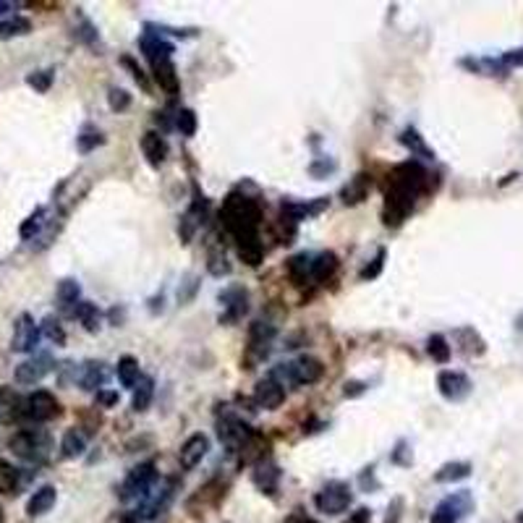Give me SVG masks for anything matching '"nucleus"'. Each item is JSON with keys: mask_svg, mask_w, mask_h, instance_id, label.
Returning <instances> with one entry per match:
<instances>
[{"mask_svg": "<svg viewBox=\"0 0 523 523\" xmlns=\"http://www.w3.org/2000/svg\"><path fill=\"white\" fill-rule=\"evenodd\" d=\"M220 301L226 306V312L220 314V322L223 324H231V322H238L243 314L249 312V293L246 288H228L220 293Z\"/></svg>", "mask_w": 523, "mask_h": 523, "instance_id": "f8f14e48", "label": "nucleus"}, {"mask_svg": "<svg viewBox=\"0 0 523 523\" xmlns=\"http://www.w3.org/2000/svg\"><path fill=\"white\" fill-rule=\"evenodd\" d=\"M79 296H81V288L76 280H63L60 285H58V301H60V306H65V309H71L68 314H73V309H76V304H79Z\"/></svg>", "mask_w": 523, "mask_h": 523, "instance_id": "e433bc0d", "label": "nucleus"}, {"mask_svg": "<svg viewBox=\"0 0 523 523\" xmlns=\"http://www.w3.org/2000/svg\"><path fill=\"white\" fill-rule=\"evenodd\" d=\"M152 395H154L152 377H139L137 387H134V411H137V413H144V411L149 408V403H152Z\"/></svg>", "mask_w": 523, "mask_h": 523, "instance_id": "72a5a7b5", "label": "nucleus"}, {"mask_svg": "<svg viewBox=\"0 0 523 523\" xmlns=\"http://www.w3.org/2000/svg\"><path fill=\"white\" fill-rule=\"evenodd\" d=\"M207 270L209 275L215 278H223V275H231V265H228V257L223 249H212L207 254Z\"/></svg>", "mask_w": 523, "mask_h": 523, "instance_id": "58836bf2", "label": "nucleus"}, {"mask_svg": "<svg viewBox=\"0 0 523 523\" xmlns=\"http://www.w3.org/2000/svg\"><path fill=\"white\" fill-rule=\"evenodd\" d=\"M32 24H29V19L24 16H14L9 21H3L0 24V37H19V34H29Z\"/></svg>", "mask_w": 523, "mask_h": 523, "instance_id": "37998d69", "label": "nucleus"}, {"mask_svg": "<svg viewBox=\"0 0 523 523\" xmlns=\"http://www.w3.org/2000/svg\"><path fill=\"white\" fill-rule=\"evenodd\" d=\"M40 343V327L34 322L32 314H21L14 324V338H11V348L16 354H26V351H34V346Z\"/></svg>", "mask_w": 523, "mask_h": 523, "instance_id": "9b49d317", "label": "nucleus"}, {"mask_svg": "<svg viewBox=\"0 0 523 523\" xmlns=\"http://www.w3.org/2000/svg\"><path fill=\"white\" fill-rule=\"evenodd\" d=\"M278 482H280V468L275 466L270 458L259 460L257 466H254V484H257L265 495H275Z\"/></svg>", "mask_w": 523, "mask_h": 523, "instance_id": "aec40b11", "label": "nucleus"}, {"mask_svg": "<svg viewBox=\"0 0 523 523\" xmlns=\"http://www.w3.org/2000/svg\"><path fill=\"white\" fill-rule=\"evenodd\" d=\"M157 482V474H154V463H142V466L131 468L126 482L121 487V500H137L144 497L147 492L152 490V484Z\"/></svg>", "mask_w": 523, "mask_h": 523, "instance_id": "0eeeda50", "label": "nucleus"}, {"mask_svg": "<svg viewBox=\"0 0 523 523\" xmlns=\"http://www.w3.org/2000/svg\"><path fill=\"white\" fill-rule=\"evenodd\" d=\"M273 338H275V327L270 322H262V319H257V322L251 324L249 343H251V351H257V356H267Z\"/></svg>", "mask_w": 523, "mask_h": 523, "instance_id": "b1692460", "label": "nucleus"}, {"mask_svg": "<svg viewBox=\"0 0 523 523\" xmlns=\"http://www.w3.org/2000/svg\"><path fill=\"white\" fill-rule=\"evenodd\" d=\"M251 432H254V429H251L246 421H241L238 416H233V413H226V416L218 421L220 443L226 445L231 453H238V448H241V445L249 440Z\"/></svg>", "mask_w": 523, "mask_h": 523, "instance_id": "6e6552de", "label": "nucleus"}, {"mask_svg": "<svg viewBox=\"0 0 523 523\" xmlns=\"http://www.w3.org/2000/svg\"><path fill=\"white\" fill-rule=\"evenodd\" d=\"M437 390H440V395H443L445 401L460 403L471 395L474 385H471V379H468L463 371L445 369V371H440V377H437Z\"/></svg>", "mask_w": 523, "mask_h": 523, "instance_id": "1a4fd4ad", "label": "nucleus"}, {"mask_svg": "<svg viewBox=\"0 0 523 523\" xmlns=\"http://www.w3.org/2000/svg\"><path fill=\"white\" fill-rule=\"evenodd\" d=\"M401 144L406 147V149H411V154H416V157L435 160V149H432V147H427L424 137H421L416 129H406V131H403V134H401Z\"/></svg>", "mask_w": 523, "mask_h": 523, "instance_id": "cd10ccee", "label": "nucleus"}, {"mask_svg": "<svg viewBox=\"0 0 523 523\" xmlns=\"http://www.w3.org/2000/svg\"><path fill=\"white\" fill-rule=\"evenodd\" d=\"M24 416L29 421H53L60 416V403L48 390H34L29 398H24Z\"/></svg>", "mask_w": 523, "mask_h": 523, "instance_id": "423d86ee", "label": "nucleus"}, {"mask_svg": "<svg viewBox=\"0 0 523 523\" xmlns=\"http://www.w3.org/2000/svg\"><path fill=\"white\" fill-rule=\"evenodd\" d=\"M314 505H317V510H319V513L340 515L343 510H348V505H351V487H348L346 482L324 484L322 490L317 492Z\"/></svg>", "mask_w": 523, "mask_h": 523, "instance_id": "39448f33", "label": "nucleus"}, {"mask_svg": "<svg viewBox=\"0 0 523 523\" xmlns=\"http://www.w3.org/2000/svg\"><path fill=\"white\" fill-rule=\"evenodd\" d=\"M238 241V257L246 262L249 267H257L265 257V246L257 236H246V238H236Z\"/></svg>", "mask_w": 523, "mask_h": 523, "instance_id": "c85d7f7f", "label": "nucleus"}, {"mask_svg": "<svg viewBox=\"0 0 523 523\" xmlns=\"http://www.w3.org/2000/svg\"><path fill=\"white\" fill-rule=\"evenodd\" d=\"M19 484V471L9 460H0V495H11Z\"/></svg>", "mask_w": 523, "mask_h": 523, "instance_id": "ea45409f", "label": "nucleus"}, {"mask_svg": "<svg viewBox=\"0 0 523 523\" xmlns=\"http://www.w3.org/2000/svg\"><path fill=\"white\" fill-rule=\"evenodd\" d=\"M6 11H11V3H0V14H6Z\"/></svg>", "mask_w": 523, "mask_h": 523, "instance_id": "bf43d9fd", "label": "nucleus"}, {"mask_svg": "<svg viewBox=\"0 0 523 523\" xmlns=\"http://www.w3.org/2000/svg\"><path fill=\"white\" fill-rule=\"evenodd\" d=\"M0 523H6V515H3V510H0Z\"/></svg>", "mask_w": 523, "mask_h": 523, "instance_id": "052dcab7", "label": "nucleus"}, {"mask_svg": "<svg viewBox=\"0 0 523 523\" xmlns=\"http://www.w3.org/2000/svg\"><path fill=\"white\" fill-rule=\"evenodd\" d=\"M24 416V401L11 387H0V424H11Z\"/></svg>", "mask_w": 523, "mask_h": 523, "instance_id": "4be33fe9", "label": "nucleus"}, {"mask_svg": "<svg viewBox=\"0 0 523 523\" xmlns=\"http://www.w3.org/2000/svg\"><path fill=\"white\" fill-rule=\"evenodd\" d=\"M418 194L408 191V189H403V186H393L387 189L385 194V209H382V220H385L387 228H398L403 220L411 215V209L416 204Z\"/></svg>", "mask_w": 523, "mask_h": 523, "instance_id": "7ed1b4c3", "label": "nucleus"}, {"mask_svg": "<svg viewBox=\"0 0 523 523\" xmlns=\"http://www.w3.org/2000/svg\"><path fill=\"white\" fill-rule=\"evenodd\" d=\"M71 317H76V319L84 324V330L87 332H97L102 327V314H100V309H97L95 304H89V301H79Z\"/></svg>", "mask_w": 523, "mask_h": 523, "instance_id": "a878e982", "label": "nucleus"}, {"mask_svg": "<svg viewBox=\"0 0 523 523\" xmlns=\"http://www.w3.org/2000/svg\"><path fill=\"white\" fill-rule=\"evenodd\" d=\"M401 507H403V500H401V497H395V500H393V505L387 507V518H385V523H398V521H401Z\"/></svg>", "mask_w": 523, "mask_h": 523, "instance_id": "8fccbe9b", "label": "nucleus"}, {"mask_svg": "<svg viewBox=\"0 0 523 523\" xmlns=\"http://www.w3.org/2000/svg\"><path fill=\"white\" fill-rule=\"evenodd\" d=\"M176 126L184 137H194V134H196V126H199L196 113H194L191 107H181V110L176 113Z\"/></svg>", "mask_w": 523, "mask_h": 523, "instance_id": "a19ab883", "label": "nucleus"}, {"mask_svg": "<svg viewBox=\"0 0 523 523\" xmlns=\"http://www.w3.org/2000/svg\"><path fill=\"white\" fill-rule=\"evenodd\" d=\"M26 84L37 92H48L50 84H53V71H34L26 76Z\"/></svg>", "mask_w": 523, "mask_h": 523, "instance_id": "a18cd8bd", "label": "nucleus"}, {"mask_svg": "<svg viewBox=\"0 0 523 523\" xmlns=\"http://www.w3.org/2000/svg\"><path fill=\"white\" fill-rule=\"evenodd\" d=\"M312 262H314V254H296V257H290L288 262V275L290 280L296 282V285H304L309 278H312Z\"/></svg>", "mask_w": 523, "mask_h": 523, "instance_id": "2f4dec72", "label": "nucleus"}, {"mask_svg": "<svg viewBox=\"0 0 523 523\" xmlns=\"http://www.w3.org/2000/svg\"><path fill=\"white\" fill-rule=\"evenodd\" d=\"M50 369H53V359L50 356H34V359H26L16 366V382L19 385H37L42 379L48 377Z\"/></svg>", "mask_w": 523, "mask_h": 523, "instance_id": "4468645a", "label": "nucleus"}, {"mask_svg": "<svg viewBox=\"0 0 523 523\" xmlns=\"http://www.w3.org/2000/svg\"><path fill=\"white\" fill-rule=\"evenodd\" d=\"M9 448L19 458L29 460V463H42V460H48L53 443H50L48 432H42V429H21L9 440Z\"/></svg>", "mask_w": 523, "mask_h": 523, "instance_id": "f03ea898", "label": "nucleus"}, {"mask_svg": "<svg viewBox=\"0 0 523 523\" xmlns=\"http://www.w3.org/2000/svg\"><path fill=\"white\" fill-rule=\"evenodd\" d=\"M142 152H144L147 162L152 168H160L162 162L168 160V142L157 131H147L144 137H142Z\"/></svg>", "mask_w": 523, "mask_h": 523, "instance_id": "f3484780", "label": "nucleus"}, {"mask_svg": "<svg viewBox=\"0 0 523 523\" xmlns=\"http://www.w3.org/2000/svg\"><path fill=\"white\" fill-rule=\"evenodd\" d=\"M382 265H385V249H379V251H377V257L371 259V265L364 267L359 278H361V280H374V278H377V275L382 273Z\"/></svg>", "mask_w": 523, "mask_h": 523, "instance_id": "49530a36", "label": "nucleus"}, {"mask_svg": "<svg viewBox=\"0 0 523 523\" xmlns=\"http://www.w3.org/2000/svg\"><path fill=\"white\" fill-rule=\"evenodd\" d=\"M474 510V497L468 490H460L450 497H445L440 505L435 507V513L429 518V523H458L460 518H466Z\"/></svg>", "mask_w": 523, "mask_h": 523, "instance_id": "20e7f679", "label": "nucleus"}, {"mask_svg": "<svg viewBox=\"0 0 523 523\" xmlns=\"http://www.w3.org/2000/svg\"><path fill=\"white\" fill-rule=\"evenodd\" d=\"M56 500H58L56 487L45 484V487H40V490H37L32 497H29V502H26V513H29V515H45L50 507L56 505Z\"/></svg>", "mask_w": 523, "mask_h": 523, "instance_id": "393cba45", "label": "nucleus"}, {"mask_svg": "<svg viewBox=\"0 0 523 523\" xmlns=\"http://www.w3.org/2000/svg\"><path fill=\"white\" fill-rule=\"evenodd\" d=\"M369 518H371V513H369V510H366V507H361V510H356V515H354V518H351V521H348V523H366V521H369Z\"/></svg>", "mask_w": 523, "mask_h": 523, "instance_id": "4d7b16f0", "label": "nucleus"}, {"mask_svg": "<svg viewBox=\"0 0 523 523\" xmlns=\"http://www.w3.org/2000/svg\"><path fill=\"white\" fill-rule=\"evenodd\" d=\"M115 374H118V382H121L123 387H137L139 382V361L134 359V356H123L121 361H118V366H115Z\"/></svg>", "mask_w": 523, "mask_h": 523, "instance_id": "473e14b6", "label": "nucleus"}, {"mask_svg": "<svg viewBox=\"0 0 523 523\" xmlns=\"http://www.w3.org/2000/svg\"><path fill=\"white\" fill-rule=\"evenodd\" d=\"M369 189H371V178L366 176V173H356V176L340 189V199H343V204H348V207L361 204V201L366 199Z\"/></svg>", "mask_w": 523, "mask_h": 523, "instance_id": "a211bd4d", "label": "nucleus"}, {"mask_svg": "<svg viewBox=\"0 0 523 523\" xmlns=\"http://www.w3.org/2000/svg\"><path fill=\"white\" fill-rule=\"evenodd\" d=\"M427 354L432 356V361L437 364H448L450 361V346H448V340H445V335H429L427 340Z\"/></svg>", "mask_w": 523, "mask_h": 523, "instance_id": "4c0bfd02", "label": "nucleus"}, {"mask_svg": "<svg viewBox=\"0 0 523 523\" xmlns=\"http://www.w3.org/2000/svg\"><path fill=\"white\" fill-rule=\"evenodd\" d=\"M152 71H154V81L160 84V89H165L168 95H178V89H181V81H178V73H176V65L173 60H157L152 63Z\"/></svg>", "mask_w": 523, "mask_h": 523, "instance_id": "5701e85b", "label": "nucleus"}, {"mask_svg": "<svg viewBox=\"0 0 523 523\" xmlns=\"http://www.w3.org/2000/svg\"><path fill=\"white\" fill-rule=\"evenodd\" d=\"M139 48H142V53L147 56V60H149V63L168 60V58L173 56V45L162 40L160 34H152V32H147L144 37L139 40Z\"/></svg>", "mask_w": 523, "mask_h": 523, "instance_id": "6ab92c4d", "label": "nucleus"}, {"mask_svg": "<svg viewBox=\"0 0 523 523\" xmlns=\"http://www.w3.org/2000/svg\"><path fill=\"white\" fill-rule=\"evenodd\" d=\"M207 453H209V437L196 432V435H191L184 445H181V450H178V463H181V468L191 471V468H196L201 460H204Z\"/></svg>", "mask_w": 523, "mask_h": 523, "instance_id": "ddd939ff", "label": "nucleus"}, {"mask_svg": "<svg viewBox=\"0 0 523 523\" xmlns=\"http://www.w3.org/2000/svg\"><path fill=\"white\" fill-rule=\"evenodd\" d=\"M42 335L50 340V343H56V346H63L65 343V330L60 319L56 317H45V322H42Z\"/></svg>", "mask_w": 523, "mask_h": 523, "instance_id": "79ce46f5", "label": "nucleus"}, {"mask_svg": "<svg viewBox=\"0 0 523 523\" xmlns=\"http://www.w3.org/2000/svg\"><path fill=\"white\" fill-rule=\"evenodd\" d=\"M515 521H518V523H523V513H521V515H518V518H515Z\"/></svg>", "mask_w": 523, "mask_h": 523, "instance_id": "680f3d73", "label": "nucleus"}, {"mask_svg": "<svg viewBox=\"0 0 523 523\" xmlns=\"http://www.w3.org/2000/svg\"><path fill=\"white\" fill-rule=\"evenodd\" d=\"M42 218H45V212H42V209H37L34 215H29V220L21 226V238H32V236L42 228Z\"/></svg>", "mask_w": 523, "mask_h": 523, "instance_id": "09e8293b", "label": "nucleus"}, {"mask_svg": "<svg viewBox=\"0 0 523 523\" xmlns=\"http://www.w3.org/2000/svg\"><path fill=\"white\" fill-rule=\"evenodd\" d=\"M427 181H429V173L413 160L401 162V165L393 170V178H390V184L393 186H403V189H408V191H413V194L424 191V189H427Z\"/></svg>", "mask_w": 523, "mask_h": 523, "instance_id": "9d476101", "label": "nucleus"}, {"mask_svg": "<svg viewBox=\"0 0 523 523\" xmlns=\"http://www.w3.org/2000/svg\"><path fill=\"white\" fill-rule=\"evenodd\" d=\"M107 105H110V110H115V113H123V110H129L131 95L126 92V89H110Z\"/></svg>", "mask_w": 523, "mask_h": 523, "instance_id": "c03bdc74", "label": "nucleus"}, {"mask_svg": "<svg viewBox=\"0 0 523 523\" xmlns=\"http://www.w3.org/2000/svg\"><path fill=\"white\" fill-rule=\"evenodd\" d=\"M220 220L231 236L236 238H246V236H257V228L262 223V207L257 201L246 196V194L233 191L223 201L220 209Z\"/></svg>", "mask_w": 523, "mask_h": 523, "instance_id": "f257e3e1", "label": "nucleus"}, {"mask_svg": "<svg viewBox=\"0 0 523 523\" xmlns=\"http://www.w3.org/2000/svg\"><path fill=\"white\" fill-rule=\"evenodd\" d=\"M97 401L102 403V406H115V403H118V393H102V390H100V393H97Z\"/></svg>", "mask_w": 523, "mask_h": 523, "instance_id": "864d4df0", "label": "nucleus"}, {"mask_svg": "<svg viewBox=\"0 0 523 523\" xmlns=\"http://www.w3.org/2000/svg\"><path fill=\"white\" fill-rule=\"evenodd\" d=\"M364 393V385L361 382H348L346 385V398H354V395Z\"/></svg>", "mask_w": 523, "mask_h": 523, "instance_id": "13d9d810", "label": "nucleus"}, {"mask_svg": "<svg viewBox=\"0 0 523 523\" xmlns=\"http://www.w3.org/2000/svg\"><path fill=\"white\" fill-rule=\"evenodd\" d=\"M105 382V371H102V364H84V369H81V377H79V385L84 390H97L100 393V385Z\"/></svg>", "mask_w": 523, "mask_h": 523, "instance_id": "f704fd0d", "label": "nucleus"}, {"mask_svg": "<svg viewBox=\"0 0 523 523\" xmlns=\"http://www.w3.org/2000/svg\"><path fill=\"white\" fill-rule=\"evenodd\" d=\"M309 170H312V176L322 178L324 173H332V170H335V162H322V165H319V162H314Z\"/></svg>", "mask_w": 523, "mask_h": 523, "instance_id": "603ef678", "label": "nucleus"}, {"mask_svg": "<svg viewBox=\"0 0 523 523\" xmlns=\"http://www.w3.org/2000/svg\"><path fill=\"white\" fill-rule=\"evenodd\" d=\"M87 450V435L81 432V429H68L63 435V443H60V453H63V458H81Z\"/></svg>", "mask_w": 523, "mask_h": 523, "instance_id": "c756f323", "label": "nucleus"}, {"mask_svg": "<svg viewBox=\"0 0 523 523\" xmlns=\"http://www.w3.org/2000/svg\"><path fill=\"white\" fill-rule=\"evenodd\" d=\"M254 401H257L265 411L280 408L282 401H285V387H280L275 379L265 377L262 382H257V387H254Z\"/></svg>", "mask_w": 523, "mask_h": 523, "instance_id": "dca6fc26", "label": "nucleus"}, {"mask_svg": "<svg viewBox=\"0 0 523 523\" xmlns=\"http://www.w3.org/2000/svg\"><path fill=\"white\" fill-rule=\"evenodd\" d=\"M288 523H317L314 518H309V515H304L301 510H293V515L288 518Z\"/></svg>", "mask_w": 523, "mask_h": 523, "instance_id": "6e6d98bb", "label": "nucleus"}, {"mask_svg": "<svg viewBox=\"0 0 523 523\" xmlns=\"http://www.w3.org/2000/svg\"><path fill=\"white\" fill-rule=\"evenodd\" d=\"M468 476H471V463L468 460H450V463L440 466V471L435 474V482L453 484L460 482V479H468Z\"/></svg>", "mask_w": 523, "mask_h": 523, "instance_id": "bb28decb", "label": "nucleus"}, {"mask_svg": "<svg viewBox=\"0 0 523 523\" xmlns=\"http://www.w3.org/2000/svg\"><path fill=\"white\" fill-rule=\"evenodd\" d=\"M123 65H129L131 71H134V79H137V84H142V87L147 89V76H144V71H142L139 65H134V60H131V58H123Z\"/></svg>", "mask_w": 523, "mask_h": 523, "instance_id": "3c124183", "label": "nucleus"}, {"mask_svg": "<svg viewBox=\"0 0 523 523\" xmlns=\"http://www.w3.org/2000/svg\"><path fill=\"white\" fill-rule=\"evenodd\" d=\"M79 37H81V40H84V42H95V40H97V32H95V26H92V24H84V26H81Z\"/></svg>", "mask_w": 523, "mask_h": 523, "instance_id": "5fc2aeb1", "label": "nucleus"}, {"mask_svg": "<svg viewBox=\"0 0 523 523\" xmlns=\"http://www.w3.org/2000/svg\"><path fill=\"white\" fill-rule=\"evenodd\" d=\"M102 142H105V137L92 126V123H87V126L81 129L79 137H76V147H79L81 154H89L92 149H97V147L102 144Z\"/></svg>", "mask_w": 523, "mask_h": 523, "instance_id": "c9c22d12", "label": "nucleus"}, {"mask_svg": "<svg viewBox=\"0 0 523 523\" xmlns=\"http://www.w3.org/2000/svg\"><path fill=\"white\" fill-rule=\"evenodd\" d=\"M338 270V257L332 254V251H322V254H317L312 262V280L322 282L327 278H332Z\"/></svg>", "mask_w": 523, "mask_h": 523, "instance_id": "7c9ffc66", "label": "nucleus"}, {"mask_svg": "<svg viewBox=\"0 0 523 523\" xmlns=\"http://www.w3.org/2000/svg\"><path fill=\"white\" fill-rule=\"evenodd\" d=\"M267 450H270V440L259 432H251V437L238 448V455H241V463H254L257 466L259 460L267 458Z\"/></svg>", "mask_w": 523, "mask_h": 523, "instance_id": "412c9836", "label": "nucleus"}, {"mask_svg": "<svg viewBox=\"0 0 523 523\" xmlns=\"http://www.w3.org/2000/svg\"><path fill=\"white\" fill-rule=\"evenodd\" d=\"M324 374V366L319 359L314 356H301L296 361H290V377H293V385H314L319 382Z\"/></svg>", "mask_w": 523, "mask_h": 523, "instance_id": "2eb2a0df", "label": "nucleus"}, {"mask_svg": "<svg viewBox=\"0 0 523 523\" xmlns=\"http://www.w3.org/2000/svg\"><path fill=\"white\" fill-rule=\"evenodd\" d=\"M500 65H502L505 71H510V68H521L523 65V48H513V50H507V53H502V56H500Z\"/></svg>", "mask_w": 523, "mask_h": 523, "instance_id": "de8ad7c7", "label": "nucleus"}]
</instances>
